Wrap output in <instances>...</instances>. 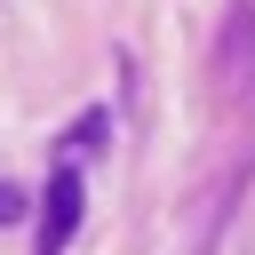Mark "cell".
I'll return each mask as SVG.
<instances>
[{
  "label": "cell",
  "mask_w": 255,
  "mask_h": 255,
  "mask_svg": "<svg viewBox=\"0 0 255 255\" xmlns=\"http://www.w3.org/2000/svg\"><path fill=\"white\" fill-rule=\"evenodd\" d=\"M0 223H24V191H8V183H0Z\"/></svg>",
  "instance_id": "7a4b0ae2"
},
{
  "label": "cell",
  "mask_w": 255,
  "mask_h": 255,
  "mask_svg": "<svg viewBox=\"0 0 255 255\" xmlns=\"http://www.w3.org/2000/svg\"><path fill=\"white\" fill-rule=\"evenodd\" d=\"M80 199H88L80 167H56V175H48V199H40V255H64V247H72V231H80Z\"/></svg>",
  "instance_id": "6da1fadb"
}]
</instances>
